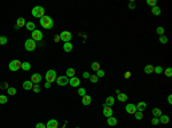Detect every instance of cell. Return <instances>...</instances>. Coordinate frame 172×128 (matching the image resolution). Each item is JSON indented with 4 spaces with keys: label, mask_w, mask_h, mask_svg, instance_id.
Returning <instances> with one entry per match:
<instances>
[{
    "label": "cell",
    "mask_w": 172,
    "mask_h": 128,
    "mask_svg": "<svg viewBox=\"0 0 172 128\" xmlns=\"http://www.w3.org/2000/svg\"><path fill=\"white\" fill-rule=\"evenodd\" d=\"M40 25H42L44 29H47V30H49V29H52V27L54 26L53 18L50 17V16H47V15L43 16V17L40 18Z\"/></svg>",
    "instance_id": "1"
},
{
    "label": "cell",
    "mask_w": 172,
    "mask_h": 128,
    "mask_svg": "<svg viewBox=\"0 0 172 128\" xmlns=\"http://www.w3.org/2000/svg\"><path fill=\"white\" fill-rule=\"evenodd\" d=\"M31 14H32L33 17L42 18L43 16H45V9H44V7H42V6H36L32 8Z\"/></svg>",
    "instance_id": "2"
},
{
    "label": "cell",
    "mask_w": 172,
    "mask_h": 128,
    "mask_svg": "<svg viewBox=\"0 0 172 128\" xmlns=\"http://www.w3.org/2000/svg\"><path fill=\"white\" fill-rule=\"evenodd\" d=\"M36 47H37V42L33 39H28L27 41L24 42V48L28 51H33L36 49Z\"/></svg>",
    "instance_id": "3"
},
{
    "label": "cell",
    "mask_w": 172,
    "mask_h": 128,
    "mask_svg": "<svg viewBox=\"0 0 172 128\" xmlns=\"http://www.w3.org/2000/svg\"><path fill=\"white\" fill-rule=\"evenodd\" d=\"M57 78V75L56 72L54 71V70H48L47 72H46V76H45V79H46V81L47 82H54V81L56 80Z\"/></svg>",
    "instance_id": "4"
},
{
    "label": "cell",
    "mask_w": 172,
    "mask_h": 128,
    "mask_svg": "<svg viewBox=\"0 0 172 128\" xmlns=\"http://www.w3.org/2000/svg\"><path fill=\"white\" fill-rule=\"evenodd\" d=\"M8 68H9V70L10 71H18L20 69L22 68V63L20 62L18 60H13L12 62L9 63V65H8Z\"/></svg>",
    "instance_id": "5"
},
{
    "label": "cell",
    "mask_w": 172,
    "mask_h": 128,
    "mask_svg": "<svg viewBox=\"0 0 172 128\" xmlns=\"http://www.w3.org/2000/svg\"><path fill=\"white\" fill-rule=\"evenodd\" d=\"M60 38L64 42H70V40L72 38V34L69 31H62V32L60 33Z\"/></svg>",
    "instance_id": "6"
},
{
    "label": "cell",
    "mask_w": 172,
    "mask_h": 128,
    "mask_svg": "<svg viewBox=\"0 0 172 128\" xmlns=\"http://www.w3.org/2000/svg\"><path fill=\"white\" fill-rule=\"evenodd\" d=\"M56 82L59 86H65V85L69 83V79L67 76H61V77L56 78Z\"/></svg>",
    "instance_id": "7"
},
{
    "label": "cell",
    "mask_w": 172,
    "mask_h": 128,
    "mask_svg": "<svg viewBox=\"0 0 172 128\" xmlns=\"http://www.w3.org/2000/svg\"><path fill=\"white\" fill-rule=\"evenodd\" d=\"M32 39L35 41H40L43 39V32L40 30H35L32 31Z\"/></svg>",
    "instance_id": "8"
},
{
    "label": "cell",
    "mask_w": 172,
    "mask_h": 128,
    "mask_svg": "<svg viewBox=\"0 0 172 128\" xmlns=\"http://www.w3.org/2000/svg\"><path fill=\"white\" fill-rule=\"evenodd\" d=\"M43 77L39 73H33L32 76H31V81H32L35 85H39V82L42 81Z\"/></svg>",
    "instance_id": "9"
},
{
    "label": "cell",
    "mask_w": 172,
    "mask_h": 128,
    "mask_svg": "<svg viewBox=\"0 0 172 128\" xmlns=\"http://www.w3.org/2000/svg\"><path fill=\"white\" fill-rule=\"evenodd\" d=\"M125 110H126V112L129 113V114H134V113L136 112V107L134 104H128L126 106H125Z\"/></svg>",
    "instance_id": "10"
},
{
    "label": "cell",
    "mask_w": 172,
    "mask_h": 128,
    "mask_svg": "<svg viewBox=\"0 0 172 128\" xmlns=\"http://www.w3.org/2000/svg\"><path fill=\"white\" fill-rule=\"evenodd\" d=\"M59 127V122L57 120L55 119H50L47 121V125H46V128H57Z\"/></svg>",
    "instance_id": "11"
},
{
    "label": "cell",
    "mask_w": 172,
    "mask_h": 128,
    "mask_svg": "<svg viewBox=\"0 0 172 128\" xmlns=\"http://www.w3.org/2000/svg\"><path fill=\"white\" fill-rule=\"evenodd\" d=\"M79 83H80V80H79V78H77V77H74L69 80V85L71 87H78Z\"/></svg>",
    "instance_id": "12"
},
{
    "label": "cell",
    "mask_w": 172,
    "mask_h": 128,
    "mask_svg": "<svg viewBox=\"0 0 172 128\" xmlns=\"http://www.w3.org/2000/svg\"><path fill=\"white\" fill-rule=\"evenodd\" d=\"M136 107V111H140V112H143L146 110V107H147V103L146 102H139L138 105H135Z\"/></svg>",
    "instance_id": "13"
},
{
    "label": "cell",
    "mask_w": 172,
    "mask_h": 128,
    "mask_svg": "<svg viewBox=\"0 0 172 128\" xmlns=\"http://www.w3.org/2000/svg\"><path fill=\"white\" fill-rule=\"evenodd\" d=\"M82 103H83V105H89L91 103H92V97H91L89 95L83 96V98H82Z\"/></svg>",
    "instance_id": "14"
},
{
    "label": "cell",
    "mask_w": 172,
    "mask_h": 128,
    "mask_svg": "<svg viewBox=\"0 0 172 128\" xmlns=\"http://www.w3.org/2000/svg\"><path fill=\"white\" fill-rule=\"evenodd\" d=\"M33 85H35V83H33L31 80H27V81H24V82H23V89H25V90H30V89H32Z\"/></svg>",
    "instance_id": "15"
},
{
    "label": "cell",
    "mask_w": 172,
    "mask_h": 128,
    "mask_svg": "<svg viewBox=\"0 0 172 128\" xmlns=\"http://www.w3.org/2000/svg\"><path fill=\"white\" fill-rule=\"evenodd\" d=\"M103 116L109 118V117H113V110L110 106H106L103 107Z\"/></svg>",
    "instance_id": "16"
},
{
    "label": "cell",
    "mask_w": 172,
    "mask_h": 128,
    "mask_svg": "<svg viewBox=\"0 0 172 128\" xmlns=\"http://www.w3.org/2000/svg\"><path fill=\"white\" fill-rule=\"evenodd\" d=\"M72 48H74V45H72L71 42H64V45H63V51H64L70 53L72 51Z\"/></svg>",
    "instance_id": "17"
},
{
    "label": "cell",
    "mask_w": 172,
    "mask_h": 128,
    "mask_svg": "<svg viewBox=\"0 0 172 128\" xmlns=\"http://www.w3.org/2000/svg\"><path fill=\"white\" fill-rule=\"evenodd\" d=\"M104 104L107 105V106H111V105L115 104V98L113 97V96H108L107 98H106V103Z\"/></svg>",
    "instance_id": "18"
},
{
    "label": "cell",
    "mask_w": 172,
    "mask_h": 128,
    "mask_svg": "<svg viewBox=\"0 0 172 128\" xmlns=\"http://www.w3.org/2000/svg\"><path fill=\"white\" fill-rule=\"evenodd\" d=\"M128 95L126 94H124V93H119V94H117V100L121 102H126L128 101Z\"/></svg>",
    "instance_id": "19"
},
{
    "label": "cell",
    "mask_w": 172,
    "mask_h": 128,
    "mask_svg": "<svg viewBox=\"0 0 172 128\" xmlns=\"http://www.w3.org/2000/svg\"><path fill=\"white\" fill-rule=\"evenodd\" d=\"M25 27H27V30L32 32V31L36 30V24L33 23V22H28V23L25 24Z\"/></svg>",
    "instance_id": "20"
},
{
    "label": "cell",
    "mask_w": 172,
    "mask_h": 128,
    "mask_svg": "<svg viewBox=\"0 0 172 128\" xmlns=\"http://www.w3.org/2000/svg\"><path fill=\"white\" fill-rule=\"evenodd\" d=\"M117 119H116V118H114V117H109V118H108L107 119V124L109 126H116L117 125Z\"/></svg>",
    "instance_id": "21"
},
{
    "label": "cell",
    "mask_w": 172,
    "mask_h": 128,
    "mask_svg": "<svg viewBox=\"0 0 172 128\" xmlns=\"http://www.w3.org/2000/svg\"><path fill=\"white\" fill-rule=\"evenodd\" d=\"M151 113H153V116H154V117L158 118V117L162 116V110H161V109H158V107H155V109H153V110H151Z\"/></svg>",
    "instance_id": "22"
},
{
    "label": "cell",
    "mask_w": 172,
    "mask_h": 128,
    "mask_svg": "<svg viewBox=\"0 0 172 128\" xmlns=\"http://www.w3.org/2000/svg\"><path fill=\"white\" fill-rule=\"evenodd\" d=\"M25 24H27V22H25V20H24L23 17H18L17 18V21H16V25H17L18 27L25 26Z\"/></svg>",
    "instance_id": "23"
},
{
    "label": "cell",
    "mask_w": 172,
    "mask_h": 128,
    "mask_svg": "<svg viewBox=\"0 0 172 128\" xmlns=\"http://www.w3.org/2000/svg\"><path fill=\"white\" fill-rule=\"evenodd\" d=\"M91 68H92L93 71H99V70H101V64L99 62H93L92 64H91Z\"/></svg>",
    "instance_id": "24"
},
{
    "label": "cell",
    "mask_w": 172,
    "mask_h": 128,
    "mask_svg": "<svg viewBox=\"0 0 172 128\" xmlns=\"http://www.w3.org/2000/svg\"><path fill=\"white\" fill-rule=\"evenodd\" d=\"M143 70H145V73H147V75H151V73H154V66H153V65H146Z\"/></svg>",
    "instance_id": "25"
},
{
    "label": "cell",
    "mask_w": 172,
    "mask_h": 128,
    "mask_svg": "<svg viewBox=\"0 0 172 128\" xmlns=\"http://www.w3.org/2000/svg\"><path fill=\"white\" fill-rule=\"evenodd\" d=\"M158 120H160V122H162V124H168L170 120L169 116H164V114H162L161 117H158Z\"/></svg>",
    "instance_id": "26"
},
{
    "label": "cell",
    "mask_w": 172,
    "mask_h": 128,
    "mask_svg": "<svg viewBox=\"0 0 172 128\" xmlns=\"http://www.w3.org/2000/svg\"><path fill=\"white\" fill-rule=\"evenodd\" d=\"M151 13L154 14V15L158 16L161 14V8L158 6H154V7H151Z\"/></svg>",
    "instance_id": "27"
},
{
    "label": "cell",
    "mask_w": 172,
    "mask_h": 128,
    "mask_svg": "<svg viewBox=\"0 0 172 128\" xmlns=\"http://www.w3.org/2000/svg\"><path fill=\"white\" fill-rule=\"evenodd\" d=\"M75 75H76V71H75L72 68H69L67 70V77H70V78H74Z\"/></svg>",
    "instance_id": "28"
},
{
    "label": "cell",
    "mask_w": 172,
    "mask_h": 128,
    "mask_svg": "<svg viewBox=\"0 0 172 128\" xmlns=\"http://www.w3.org/2000/svg\"><path fill=\"white\" fill-rule=\"evenodd\" d=\"M22 70L23 71H29L30 69H31V65H30V63L29 62H23L22 63Z\"/></svg>",
    "instance_id": "29"
},
{
    "label": "cell",
    "mask_w": 172,
    "mask_h": 128,
    "mask_svg": "<svg viewBox=\"0 0 172 128\" xmlns=\"http://www.w3.org/2000/svg\"><path fill=\"white\" fill-rule=\"evenodd\" d=\"M7 94L8 95H15L16 94V88L15 87H8L7 88Z\"/></svg>",
    "instance_id": "30"
},
{
    "label": "cell",
    "mask_w": 172,
    "mask_h": 128,
    "mask_svg": "<svg viewBox=\"0 0 172 128\" xmlns=\"http://www.w3.org/2000/svg\"><path fill=\"white\" fill-rule=\"evenodd\" d=\"M7 101H8L7 95H0V104H6Z\"/></svg>",
    "instance_id": "31"
},
{
    "label": "cell",
    "mask_w": 172,
    "mask_h": 128,
    "mask_svg": "<svg viewBox=\"0 0 172 128\" xmlns=\"http://www.w3.org/2000/svg\"><path fill=\"white\" fill-rule=\"evenodd\" d=\"M134 117H135V119L138 120H141L143 118V112H140V111H136L135 113H134Z\"/></svg>",
    "instance_id": "32"
},
{
    "label": "cell",
    "mask_w": 172,
    "mask_h": 128,
    "mask_svg": "<svg viewBox=\"0 0 172 128\" xmlns=\"http://www.w3.org/2000/svg\"><path fill=\"white\" fill-rule=\"evenodd\" d=\"M169 41V39H168V37H165L163 34V36H160V42L161 44H163V45H165L166 42Z\"/></svg>",
    "instance_id": "33"
},
{
    "label": "cell",
    "mask_w": 172,
    "mask_h": 128,
    "mask_svg": "<svg viewBox=\"0 0 172 128\" xmlns=\"http://www.w3.org/2000/svg\"><path fill=\"white\" fill-rule=\"evenodd\" d=\"M7 41H8V39H7V37H5V36H0V46H1V45H6Z\"/></svg>",
    "instance_id": "34"
},
{
    "label": "cell",
    "mask_w": 172,
    "mask_h": 128,
    "mask_svg": "<svg viewBox=\"0 0 172 128\" xmlns=\"http://www.w3.org/2000/svg\"><path fill=\"white\" fill-rule=\"evenodd\" d=\"M88 79L91 80V82H93V83H96V82H98V80H99V78L96 77V75H92V76H89Z\"/></svg>",
    "instance_id": "35"
},
{
    "label": "cell",
    "mask_w": 172,
    "mask_h": 128,
    "mask_svg": "<svg viewBox=\"0 0 172 128\" xmlns=\"http://www.w3.org/2000/svg\"><path fill=\"white\" fill-rule=\"evenodd\" d=\"M154 72H156L157 75L163 73V68L162 66H154Z\"/></svg>",
    "instance_id": "36"
},
{
    "label": "cell",
    "mask_w": 172,
    "mask_h": 128,
    "mask_svg": "<svg viewBox=\"0 0 172 128\" xmlns=\"http://www.w3.org/2000/svg\"><path fill=\"white\" fill-rule=\"evenodd\" d=\"M147 5L149 6H157V0H147Z\"/></svg>",
    "instance_id": "37"
},
{
    "label": "cell",
    "mask_w": 172,
    "mask_h": 128,
    "mask_svg": "<svg viewBox=\"0 0 172 128\" xmlns=\"http://www.w3.org/2000/svg\"><path fill=\"white\" fill-rule=\"evenodd\" d=\"M156 33H157V34H160V36H163V34H164V27L158 26L157 29H156Z\"/></svg>",
    "instance_id": "38"
},
{
    "label": "cell",
    "mask_w": 172,
    "mask_h": 128,
    "mask_svg": "<svg viewBox=\"0 0 172 128\" xmlns=\"http://www.w3.org/2000/svg\"><path fill=\"white\" fill-rule=\"evenodd\" d=\"M158 124H160V120H158V118H156V117H154V118L151 119V125L157 126Z\"/></svg>",
    "instance_id": "39"
},
{
    "label": "cell",
    "mask_w": 172,
    "mask_h": 128,
    "mask_svg": "<svg viewBox=\"0 0 172 128\" xmlns=\"http://www.w3.org/2000/svg\"><path fill=\"white\" fill-rule=\"evenodd\" d=\"M78 94H79V95L82 96V97H83V96H85V95H86L85 88H79V89H78Z\"/></svg>",
    "instance_id": "40"
},
{
    "label": "cell",
    "mask_w": 172,
    "mask_h": 128,
    "mask_svg": "<svg viewBox=\"0 0 172 128\" xmlns=\"http://www.w3.org/2000/svg\"><path fill=\"white\" fill-rule=\"evenodd\" d=\"M96 77H98V78L104 77V71H103V70H99V71H96Z\"/></svg>",
    "instance_id": "41"
},
{
    "label": "cell",
    "mask_w": 172,
    "mask_h": 128,
    "mask_svg": "<svg viewBox=\"0 0 172 128\" xmlns=\"http://www.w3.org/2000/svg\"><path fill=\"white\" fill-rule=\"evenodd\" d=\"M32 89H33V92L35 93H39L40 92V86H39V85H33Z\"/></svg>",
    "instance_id": "42"
},
{
    "label": "cell",
    "mask_w": 172,
    "mask_h": 128,
    "mask_svg": "<svg viewBox=\"0 0 172 128\" xmlns=\"http://www.w3.org/2000/svg\"><path fill=\"white\" fill-rule=\"evenodd\" d=\"M165 75L168 76V77H171V76H172V69L171 68L166 69V70H165Z\"/></svg>",
    "instance_id": "43"
},
{
    "label": "cell",
    "mask_w": 172,
    "mask_h": 128,
    "mask_svg": "<svg viewBox=\"0 0 172 128\" xmlns=\"http://www.w3.org/2000/svg\"><path fill=\"white\" fill-rule=\"evenodd\" d=\"M0 88H1V89H6V88H8V83H7V82H2L1 85H0Z\"/></svg>",
    "instance_id": "44"
},
{
    "label": "cell",
    "mask_w": 172,
    "mask_h": 128,
    "mask_svg": "<svg viewBox=\"0 0 172 128\" xmlns=\"http://www.w3.org/2000/svg\"><path fill=\"white\" fill-rule=\"evenodd\" d=\"M124 78H125V79H130V78H131V72L130 71L125 72V73H124Z\"/></svg>",
    "instance_id": "45"
},
{
    "label": "cell",
    "mask_w": 172,
    "mask_h": 128,
    "mask_svg": "<svg viewBox=\"0 0 172 128\" xmlns=\"http://www.w3.org/2000/svg\"><path fill=\"white\" fill-rule=\"evenodd\" d=\"M54 41H55V42H59V41H61V38H60V34H55V36H54Z\"/></svg>",
    "instance_id": "46"
},
{
    "label": "cell",
    "mask_w": 172,
    "mask_h": 128,
    "mask_svg": "<svg viewBox=\"0 0 172 128\" xmlns=\"http://www.w3.org/2000/svg\"><path fill=\"white\" fill-rule=\"evenodd\" d=\"M36 128H46V126H45L44 124H42V122H38L36 125Z\"/></svg>",
    "instance_id": "47"
},
{
    "label": "cell",
    "mask_w": 172,
    "mask_h": 128,
    "mask_svg": "<svg viewBox=\"0 0 172 128\" xmlns=\"http://www.w3.org/2000/svg\"><path fill=\"white\" fill-rule=\"evenodd\" d=\"M89 76H91V75H89L88 72H84V73H83V78H84V79H88Z\"/></svg>",
    "instance_id": "48"
},
{
    "label": "cell",
    "mask_w": 172,
    "mask_h": 128,
    "mask_svg": "<svg viewBox=\"0 0 172 128\" xmlns=\"http://www.w3.org/2000/svg\"><path fill=\"white\" fill-rule=\"evenodd\" d=\"M50 86H52V83L50 82H47V81L45 82V88H50Z\"/></svg>",
    "instance_id": "49"
},
{
    "label": "cell",
    "mask_w": 172,
    "mask_h": 128,
    "mask_svg": "<svg viewBox=\"0 0 172 128\" xmlns=\"http://www.w3.org/2000/svg\"><path fill=\"white\" fill-rule=\"evenodd\" d=\"M168 102H169L170 104H172V95H169V96H168Z\"/></svg>",
    "instance_id": "50"
},
{
    "label": "cell",
    "mask_w": 172,
    "mask_h": 128,
    "mask_svg": "<svg viewBox=\"0 0 172 128\" xmlns=\"http://www.w3.org/2000/svg\"><path fill=\"white\" fill-rule=\"evenodd\" d=\"M129 7H130L131 9H134V7H135V6H134V3H133V2H131L130 5H129Z\"/></svg>",
    "instance_id": "51"
},
{
    "label": "cell",
    "mask_w": 172,
    "mask_h": 128,
    "mask_svg": "<svg viewBox=\"0 0 172 128\" xmlns=\"http://www.w3.org/2000/svg\"><path fill=\"white\" fill-rule=\"evenodd\" d=\"M115 93H116V94H119V93H121V90H119V89H116Z\"/></svg>",
    "instance_id": "52"
},
{
    "label": "cell",
    "mask_w": 172,
    "mask_h": 128,
    "mask_svg": "<svg viewBox=\"0 0 172 128\" xmlns=\"http://www.w3.org/2000/svg\"><path fill=\"white\" fill-rule=\"evenodd\" d=\"M76 128H79V127H76Z\"/></svg>",
    "instance_id": "53"
}]
</instances>
